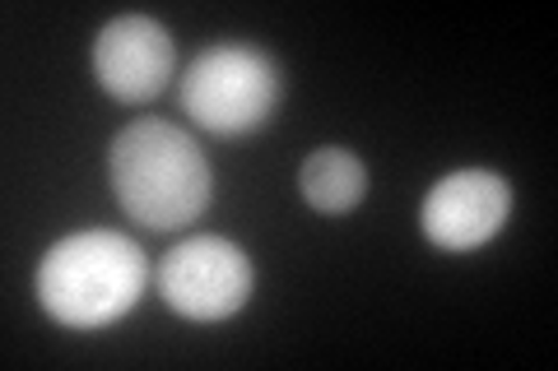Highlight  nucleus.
Returning <instances> with one entry per match:
<instances>
[{
  "label": "nucleus",
  "mask_w": 558,
  "mask_h": 371,
  "mask_svg": "<svg viewBox=\"0 0 558 371\" xmlns=\"http://www.w3.org/2000/svg\"><path fill=\"white\" fill-rule=\"evenodd\" d=\"M108 176L126 219L145 227L196 223L215 190L201 145L159 116H140L112 139Z\"/></svg>",
  "instance_id": "1"
},
{
  "label": "nucleus",
  "mask_w": 558,
  "mask_h": 371,
  "mask_svg": "<svg viewBox=\"0 0 558 371\" xmlns=\"http://www.w3.org/2000/svg\"><path fill=\"white\" fill-rule=\"evenodd\" d=\"M149 284L145 251L112 227L61 237L38 264V302L65 330H108Z\"/></svg>",
  "instance_id": "2"
},
{
  "label": "nucleus",
  "mask_w": 558,
  "mask_h": 371,
  "mask_svg": "<svg viewBox=\"0 0 558 371\" xmlns=\"http://www.w3.org/2000/svg\"><path fill=\"white\" fill-rule=\"evenodd\" d=\"M279 65L252 42H219L182 75V108L209 135H247L275 112Z\"/></svg>",
  "instance_id": "3"
},
{
  "label": "nucleus",
  "mask_w": 558,
  "mask_h": 371,
  "mask_svg": "<svg viewBox=\"0 0 558 371\" xmlns=\"http://www.w3.org/2000/svg\"><path fill=\"white\" fill-rule=\"evenodd\" d=\"M252 260L229 237H186L168 251L159 270L163 302L186 321H223L247 307L252 297Z\"/></svg>",
  "instance_id": "4"
},
{
  "label": "nucleus",
  "mask_w": 558,
  "mask_h": 371,
  "mask_svg": "<svg viewBox=\"0 0 558 371\" xmlns=\"http://www.w3.org/2000/svg\"><path fill=\"white\" fill-rule=\"evenodd\" d=\"M508 214H512V186L498 172L465 168V172L442 176L424 196L418 227L442 251H475V246L502 233Z\"/></svg>",
  "instance_id": "5"
},
{
  "label": "nucleus",
  "mask_w": 558,
  "mask_h": 371,
  "mask_svg": "<svg viewBox=\"0 0 558 371\" xmlns=\"http://www.w3.org/2000/svg\"><path fill=\"white\" fill-rule=\"evenodd\" d=\"M94 75L117 102H154L172 79V33L149 14H117L94 38Z\"/></svg>",
  "instance_id": "6"
},
{
  "label": "nucleus",
  "mask_w": 558,
  "mask_h": 371,
  "mask_svg": "<svg viewBox=\"0 0 558 371\" xmlns=\"http://www.w3.org/2000/svg\"><path fill=\"white\" fill-rule=\"evenodd\" d=\"M299 186H303V200L317 209V214H349V209L368 196V168L349 149L330 145V149L307 153Z\"/></svg>",
  "instance_id": "7"
}]
</instances>
